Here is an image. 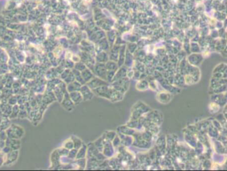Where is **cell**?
I'll return each instance as SVG.
<instances>
[{"instance_id":"obj_4","label":"cell","mask_w":227,"mask_h":171,"mask_svg":"<svg viewBox=\"0 0 227 171\" xmlns=\"http://www.w3.org/2000/svg\"><path fill=\"white\" fill-rule=\"evenodd\" d=\"M7 141L9 142L5 141V145L7 147H10L12 151L19 150L21 146V142L20 139H15V138H8Z\"/></svg>"},{"instance_id":"obj_5","label":"cell","mask_w":227,"mask_h":171,"mask_svg":"<svg viewBox=\"0 0 227 171\" xmlns=\"http://www.w3.org/2000/svg\"><path fill=\"white\" fill-rule=\"evenodd\" d=\"M69 97H70L71 100L73 101V103L74 104L79 103L82 100V98H83L81 93H79L77 91L69 93Z\"/></svg>"},{"instance_id":"obj_11","label":"cell","mask_w":227,"mask_h":171,"mask_svg":"<svg viewBox=\"0 0 227 171\" xmlns=\"http://www.w3.org/2000/svg\"><path fill=\"white\" fill-rule=\"evenodd\" d=\"M58 153L61 157L66 156V155L68 154V153H69V150H67V148H65L64 147L58 148Z\"/></svg>"},{"instance_id":"obj_8","label":"cell","mask_w":227,"mask_h":171,"mask_svg":"<svg viewBox=\"0 0 227 171\" xmlns=\"http://www.w3.org/2000/svg\"><path fill=\"white\" fill-rule=\"evenodd\" d=\"M19 113H20V109H19L17 105H15L13 108L11 109V112L9 117H10L11 119L15 118V117L17 116V114Z\"/></svg>"},{"instance_id":"obj_9","label":"cell","mask_w":227,"mask_h":171,"mask_svg":"<svg viewBox=\"0 0 227 171\" xmlns=\"http://www.w3.org/2000/svg\"><path fill=\"white\" fill-rule=\"evenodd\" d=\"M72 141H73V147L75 148V149H78V148L81 147V142L79 139L77 138V137H72Z\"/></svg>"},{"instance_id":"obj_3","label":"cell","mask_w":227,"mask_h":171,"mask_svg":"<svg viewBox=\"0 0 227 171\" xmlns=\"http://www.w3.org/2000/svg\"><path fill=\"white\" fill-rule=\"evenodd\" d=\"M19 156V151L18 150L11 151L9 153L5 154L6 159H5L4 163L8 165L14 163L17 160Z\"/></svg>"},{"instance_id":"obj_10","label":"cell","mask_w":227,"mask_h":171,"mask_svg":"<svg viewBox=\"0 0 227 171\" xmlns=\"http://www.w3.org/2000/svg\"><path fill=\"white\" fill-rule=\"evenodd\" d=\"M64 147L67 148V150H71L73 148V143L72 140H67L64 144Z\"/></svg>"},{"instance_id":"obj_1","label":"cell","mask_w":227,"mask_h":171,"mask_svg":"<svg viewBox=\"0 0 227 171\" xmlns=\"http://www.w3.org/2000/svg\"><path fill=\"white\" fill-rule=\"evenodd\" d=\"M5 134L8 136V138L20 139L23 136L24 131L20 126L11 125L7 129Z\"/></svg>"},{"instance_id":"obj_12","label":"cell","mask_w":227,"mask_h":171,"mask_svg":"<svg viewBox=\"0 0 227 171\" xmlns=\"http://www.w3.org/2000/svg\"><path fill=\"white\" fill-rule=\"evenodd\" d=\"M67 155L69 158H71V159H73V158L76 156V150L71 149L70 151H69Z\"/></svg>"},{"instance_id":"obj_7","label":"cell","mask_w":227,"mask_h":171,"mask_svg":"<svg viewBox=\"0 0 227 171\" xmlns=\"http://www.w3.org/2000/svg\"><path fill=\"white\" fill-rule=\"evenodd\" d=\"M54 91H53V94H54V95L55 96L56 99H58L59 101V102L61 103V101H62L63 98H64V94L66 93H64V91H63L61 89H60L58 87V86H57L55 89L54 90H53Z\"/></svg>"},{"instance_id":"obj_2","label":"cell","mask_w":227,"mask_h":171,"mask_svg":"<svg viewBox=\"0 0 227 171\" xmlns=\"http://www.w3.org/2000/svg\"><path fill=\"white\" fill-rule=\"evenodd\" d=\"M61 106L67 111H71L74 109V103L69 97V95L67 91L64 94V98L61 101Z\"/></svg>"},{"instance_id":"obj_6","label":"cell","mask_w":227,"mask_h":171,"mask_svg":"<svg viewBox=\"0 0 227 171\" xmlns=\"http://www.w3.org/2000/svg\"><path fill=\"white\" fill-rule=\"evenodd\" d=\"M60 159H61V156L59 155L58 149L55 150V151H53L51 157V161L53 166L59 165V162H60Z\"/></svg>"}]
</instances>
